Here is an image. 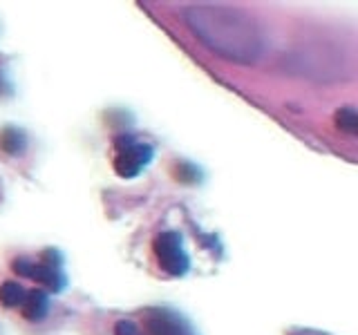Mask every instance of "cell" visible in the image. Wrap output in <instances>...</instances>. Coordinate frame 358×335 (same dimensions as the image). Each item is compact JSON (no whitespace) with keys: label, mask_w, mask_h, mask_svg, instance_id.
I'll return each mask as SVG.
<instances>
[{"label":"cell","mask_w":358,"mask_h":335,"mask_svg":"<svg viewBox=\"0 0 358 335\" xmlns=\"http://www.w3.org/2000/svg\"><path fill=\"white\" fill-rule=\"evenodd\" d=\"M23 306V315L30 322H41L50 311V295L41 291V288H34V291L25 293V302Z\"/></svg>","instance_id":"obj_5"},{"label":"cell","mask_w":358,"mask_h":335,"mask_svg":"<svg viewBox=\"0 0 358 335\" xmlns=\"http://www.w3.org/2000/svg\"><path fill=\"white\" fill-rule=\"evenodd\" d=\"M152 250H155L159 266L164 268L168 275L182 277L188 273V268H191V259H188L186 250H184L182 235L175 230L159 233L155 241H152Z\"/></svg>","instance_id":"obj_2"},{"label":"cell","mask_w":358,"mask_h":335,"mask_svg":"<svg viewBox=\"0 0 358 335\" xmlns=\"http://www.w3.org/2000/svg\"><path fill=\"white\" fill-rule=\"evenodd\" d=\"M186 23L211 52L235 63H255L264 52V34L249 14L227 5H193Z\"/></svg>","instance_id":"obj_1"},{"label":"cell","mask_w":358,"mask_h":335,"mask_svg":"<svg viewBox=\"0 0 358 335\" xmlns=\"http://www.w3.org/2000/svg\"><path fill=\"white\" fill-rule=\"evenodd\" d=\"M0 302L9 306V309L21 306L25 302V288L18 282H5L3 286H0Z\"/></svg>","instance_id":"obj_8"},{"label":"cell","mask_w":358,"mask_h":335,"mask_svg":"<svg viewBox=\"0 0 358 335\" xmlns=\"http://www.w3.org/2000/svg\"><path fill=\"white\" fill-rule=\"evenodd\" d=\"M336 128L343 130L345 134H356V125H358V114L354 107H340L334 114Z\"/></svg>","instance_id":"obj_9"},{"label":"cell","mask_w":358,"mask_h":335,"mask_svg":"<svg viewBox=\"0 0 358 335\" xmlns=\"http://www.w3.org/2000/svg\"><path fill=\"white\" fill-rule=\"evenodd\" d=\"M0 150L7 155H21L25 150V134L14 128H7L0 134Z\"/></svg>","instance_id":"obj_7"},{"label":"cell","mask_w":358,"mask_h":335,"mask_svg":"<svg viewBox=\"0 0 358 335\" xmlns=\"http://www.w3.org/2000/svg\"><path fill=\"white\" fill-rule=\"evenodd\" d=\"M41 264H45V266H52V268H61V264H63V257H61V252L59 250H54V248H48L41 255Z\"/></svg>","instance_id":"obj_10"},{"label":"cell","mask_w":358,"mask_h":335,"mask_svg":"<svg viewBox=\"0 0 358 335\" xmlns=\"http://www.w3.org/2000/svg\"><path fill=\"white\" fill-rule=\"evenodd\" d=\"M114 335H139L137 324L130 320H121L114 324Z\"/></svg>","instance_id":"obj_11"},{"label":"cell","mask_w":358,"mask_h":335,"mask_svg":"<svg viewBox=\"0 0 358 335\" xmlns=\"http://www.w3.org/2000/svg\"><path fill=\"white\" fill-rule=\"evenodd\" d=\"M132 143H137V141H134L132 134H119V137L114 139V148H116V152H121V150H125V148H130Z\"/></svg>","instance_id":"obj_12"},{"label":"cell","mask_w":358,"mask_h":335,"mask_svg":"<svg viewBox=\"0 0 358 335\" xmlns=\"http://www.w3.org/2000/svg\"><path fill=\"white\" fill-rule=\"evenodd\" d=\"M150 335H193L191 327L170 311H152L146 320Z\"/></svg>","instance_id":"obj_4"},{"label":"cell","mask_w":358,"mask_h":335,"mask_svg":"<svg viewBox=\"0 0 358 335\" xmlns=\"http://www.w3.org/2000/svg\"><path fill=\"white\" fill-rule=\"evenodd\" d=\"M27 277L36 279V282L43 284L45 288H50V291H54V293H59L65 288V275L61 273V268H52V266H45V264H32Z\"/></svg>","instance_id":"obj_6"},{"label":"cell","mask_w":358,"mask_h":335,"mask_svg":"<svg viewBox=\"0 0 358 335\" xmlns=\"http://www.w3.org/2000/svg\"><path fill=\"white\" fill-rule=\"evenodd\" d=\"M152 155H155L152 146H146V143H132L130 148H125L116 155V159H114L116 175L123 179L137 177L139 172L152 161Z\"/></svg>","instance_id":"obj_3"}]
</instances>
